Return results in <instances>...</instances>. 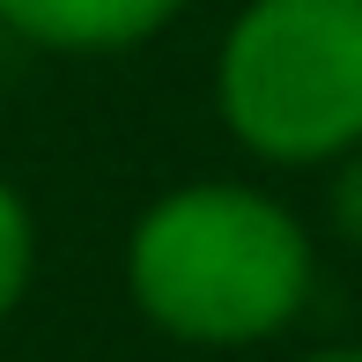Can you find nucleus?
<instances>
[{"instance_id":"nucleus-1","label":"nucleus","mask_w":362,"mask_h":362,"mask_svg":"<svg viewBox=\"0 0 362 362\" xmlns=\"http://www.w3.org/2000/svg\"><path fill=\"white\" fill-rule=\"evenodd\" d=\"M134 303L163 333L237 348L267 340L310 296V237L288 207L244 185H185L134 229Z\"/></svg>"},{"instance_id":"nucleus-2","label":"nucleus","mask_w":362,"mask_h":362,"mask_svg":"<svg viewBox=\"0 0 362 362\" xmlns=\"http://www.w3.org/2000/svg\"><path fill=\"white\" fill-rule=\"evenodd\" d=\"M222 119L274 163L362 148V0H252L222 45Z\"/></svg>"},{"instance_id":"nucleus-3","label":"nucleus","mask_w":362,"mask_h":362,"mask_svg":"<svg viewBox=\"0 0 362 362\" xmlns=\"http://www.w3.org/2000/svg\"><path fill=\"white\" fill-rule=\"evenodd\" d=\"M177 0H0V23L23 30L30 45H59V52H104V45H134L163 30Z\"/></svg>"},{"instance_id":"nucleus-4","label":"nucleus","mask_w":362,"mask_h":362,"mask_svg":"<svg viewBox=\"0 0 362 362\" xmlns=\"http://www.w3.org/2000/svg\"><path fill=\"white\" fill-rule=\"evenodd\" d=\"M23 281H30V207L15 200V185H0V318L15 310Z\"/></svg>"},{"instance_id":"nucleus-5","label":"nucleus","mask_w":362,"mask_h":362,"mask_svg":"<svg viewBox=\"0 0 362 362\" xmlns=\"http://www.w3.org/2000/svg\"><path fill=\"white\" fill-rule=\"evenodd\" d=\"M333 222H340V237H348V244H362V156L333 177Z\"/></svg>"},{"instance_id":"nucleus-6","label":"nucleus","mask_w":362,"mask_h":362,"mask_svg":"<svg viewBox=\"0 0 362 362\" xmlns=\"http://www.w3.org/2000/svg\"><path fill=\"white\" fill-rule=\"evenodd\" d=\"M318 362H362V348H340V355H318Z\"/></svg>"}]
</instances>
